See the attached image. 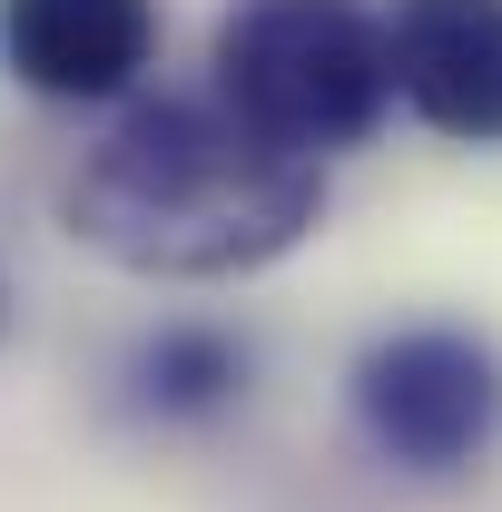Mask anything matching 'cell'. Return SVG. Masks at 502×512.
Returning <instances> with one entry per match:
<instances>
[{"label": "cell", "instance_id": "6da1fadb", "mask_svg": "<svg viewBox=\"0 0 502 512\" xmlns=\"http://www.w3.org/2000/svg\"><path fill=\"white\" fill-rule=\"evenodd\" d=\"M60 237L138 286H247L325 227V168L266 148L207 89H138L60 168Z\"/></svg>", "mask_w": 502, "mask_h": 512}, {"label": "cell", "instance_id": "7a4b0ae2", "mask_svg": "<svg viewBox=\"0 0 502 512\" xmlns=\"http://www.w3.org/2000/svg\"><path fill=\"white\" fill-rule=\"evenodd\" d=\"M207 99L306 168L355 158L394 119L384 0H227L207 30Z\"/></svg>", "mask_w": 502, "mask_h": 512}, {"label": "cell", "instance_id": "3957f363", "mask_svg": "<svg viewBox=\"0 0 502 512\" xmlns=\"http://www.w3.org/2000/svg\"><path fill=\"white\" fill-rule=\"evenodd\" d=\"M345 414L375 463L414 483H453L502 444V355L473 325H384L345 365Z\"/></svg>", "mask_w": 502, "mask_h": 512}, {"label": "cell", "instance_id": "277c9868", "mask_svg": "<svg viewBox=\"0 0 502 512\" xmlns=\"http://www.w3.org/2000/svg\"><path fill=\"white\" fill-rule=\"evenodd\" d=\"M168 50V0H0V69L40 109H128Z\"/></svg>", "mask_w": 502, "mask_h": 512}, {"label": "cell", "instance_id": "5b68a950", "mask_svg": "<svg viewBox=\"0 0 502 512\" xmlns=\"http://www.w3.org/2000/svg\"><path fill=\"white\" fill-rule=\"evenodd\" d=\"M394 109L453 148H502V0H384Z\"/></svg>", "mask_w": 502, "mask_h": 512}, {"label": "cell", "instance_id": "8992f818", "mask_svg": "<svg viewBox=\"0 0 502 512\" xmlns=\"http://www.w3.org/2000/svg\"><path fill=\"white\" fill-rule=\"evenodd\" d=\"M256 375V335L237 316H148L119 335L109 355V404H119L138 434H217L227 414H247Z\"/></svg>", "mask_w": 502, "mask_h": 512}, {"label": "cell", "instance_id": "52a82bcc", "mask_svg": "<svg viewBox=\"0 0 502 512\" xmlns=\"http://www.w3.org/2000/svg\"><path fill=\"white\" fill-rule=\"evenodd\" d=\"M10 316H20V306H10V266H0V335H10Z\"/></svg>", "mask_w": 502, "mask_h": 512}]
</instances>
